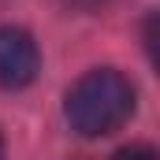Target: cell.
Returning <instances> with one entry per match:
<instances>
[{
    "label": "cell",
    "mask_w": 160,
    "mask_h": 160,
    "mask_svg": "<svg viewBox=\"0 0 160 160\" xmlns=\"http://www.w3.org/2000/svg\"><path fill=\"white\" fill-rule=\"evenodd\" d=\"M63 116L82 138H104L134 116V86L116 67L86 71L63 101Z\"/></svg>",
    "instance_id": "cell-1"
},
{
    "label": "cell",
    "mask_w": 160,
    "mask_h": 160,
    "mask_svg": "<svg viewBox=\"0 0 160 160\" xmlns=\"http://www.w3.org/2000/svg\"><path fill=\"white\" fill-rule=\"evenodd\" d=\"M38 41L19 26H0V89H22L38 78Z\"/></svg>",
    "instance_id": "cell-2"
},
{
    "label": "cell",
    "mask_w": 160,
    "mask_h": 160,
    "mask_svg": "<svg viewBox=\"0 0 160 160\" xmlns=\"http://www.w3.org/2000/svg\"><path fill=\"white\" fill-rule=\"evenodd\" d=\"M112 160H157V153H153L149 145H123Z\"/></svg>",
    "instance_id": "cell-3"
},
{
    "label": "cell",
    "mask_w": 160,
    "mask_h": 160,
    "mask_svg": "<svg viewBox=\"0 0 160 160\" xmlns=\"http://www.w3.org/2000/svg\"><path fill=\"white\" fill-rule=\"evenodd\" d=\"M0 160H4V138H0Z\"/></svg>",
    "instance_id": "cell-4"
}]
</instances>
